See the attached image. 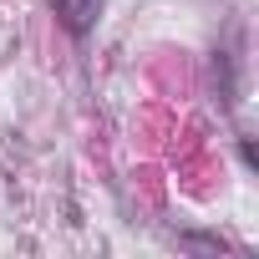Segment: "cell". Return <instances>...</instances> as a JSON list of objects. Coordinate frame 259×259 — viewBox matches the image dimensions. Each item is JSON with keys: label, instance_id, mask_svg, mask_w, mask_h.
Returning <instances> with one entry per match:
<instances>
[{"label": "cell", "instance_id": "6da1fadb", "mask_svg": "<svg viewBox=\"0 0 259 259\" xmlns=\"http://www.w3.org/2000/svg\"><path fill=\"white\" fill-rule=\"evenodd\" d=\"M51 11H56V21L66 26V36H87L92 26H97V16H102V0H51Z\"/></svg>", "mask_w": 259, "mask_h": 259}]
</instances>
